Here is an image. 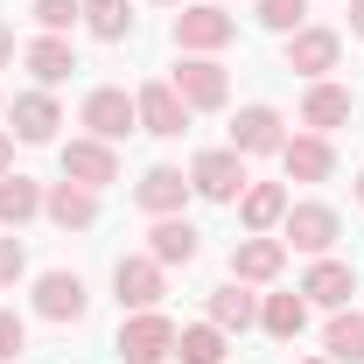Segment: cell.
I'll return each instance as SVG.
<instances>
[{
    "label": "cell",
    "mask_w": 364,
    "mask_h": 364,
    "mask_svg": "<svg viewBox=\"0 0 364 364\" xmlns=\"http://www.w3.org/2000/svg\"><path fill=\"white\" fill-rule=\"evenodd\" d=\"M119 358H127V364H161V358H176V322L161 316V309L127 316V322H119Z\"/></svg>",
    "instance_id": "cell-1"
},
{
    "label": "cell",
    "mask_w": 364,
    "mask_h": 364,
    "mask_svg": "<svg viewBox=\"0 0 364 364\" xmlns=\"http://www.w3.org/2000/svg\"><path fill=\"white\" fill-rule=\"evenodd\" d=\"M189 189L210 196V203H238V196H245V154H238V147H210V154H196Z\"/></svg>",
    "instance_id": "cell-2"
},
{
    "label": "cell",
    "mask_w": 364,
    "mask_h": 364,
    "mask_svg": "<svg viewBox=\"0 0 364 364\" xmlns=\"http://www.w3.org/2000/svg\"><path fill=\"white\" fill-rule=\"evenodd\" d=\"M231 36H238V21H231L218 0L182 7V14H176V49H189V56H210V49H225Z\"/></svg>",
    "instance_id": "cell-3"
},
{
    "label": "cell",
    "mask_w": 364,
    "mask_h": 364,
    "mask_svg": "<svg viewBox=\"0 0 364 364\" xmlns=\"http://www.w3.org/2000/svg\"><path fill=\"white\" fill-rule=\"evenodd\" d=\"M85 127H91V140H105V147H112V140H127L140 127V112H134V98H127V91H112V85H98L85 98Z\"/></svg>",
    "instance_id": "cell-4"
},
{
    "label": "cell",
    "mask_w": 364,
    "mask_h": 364,
    "mask_svg": "<svg viewBox=\"0 0 364 364\" xmlns=\"http://www.w3.org/2000/svg\"><path fill=\"white\" fill-rule=\"evenodd\" d=\"M280 225H287L280 245H294V252H316V259H322V252L336 245V210H329V203H287Z\"/></svg>",
    "instance_id": "cell-5"
},
{
    "label": "cell",
    "mask_w": 364,
    "mask_h": 364,
    "mask_svg": "<svg viewBox=\"0 0 364 364\" xmlns=\"http://www.w3.org/2000/svg\"><path fill=\"white\" fill-rule=\"evenodd\" d=\"M134 112H140V127H147V134H161V140L189 134V105H182L176 85H140V91H134Z\"/></svg>",
    "instance_id": "cell-6"
},
{
    "label": "cell",
    "mask_w": 364,
    "mask_h": 364,
    "mask_svg": "<svg viewBox=\"0 0 364 364\" xmlns=\"http://www.w3.org/2000/svg\"><path fill=\"white\" fill-rule=\"evenodd\" d=\"M336 56H343V36L336 28H294L287 36V70H301V77L336 70Z\"/></svg>",
    "instance_id": "cell-7"
},
{
    "label": "cell",
    "mask_w": 364,
    "mask_h": 364,
    "mask_svg": "<svg viewBox=\"0 0 364 364\" xmlns=\"http://www.w3.org/2000/svg\"><path fill=\"white\" fill-rule=\"evenodd\" d=\"M176 91H182V105H189V112H218L231 85H225V70H218L210 56H189V63L176 70Z\"/></svg>",
    "instance_id": "cell-8"
},
{
    "label": "cell",
    "mask_w": 364,
    "mask_h": 364,
    "mask_svg": "<svg viewBox=\"0 0 364 364\" xmlns=\"http://www.w3.org/2000/svg\"><path fill=\"white\" fill-rule=\"evenodd\" d=\"M36 316L43 322H85V280L77 273H43L36 280Z\"/></svg>",
    "instance_id": "cell-9"
},
{
    "label": "cell",
    "mask_w": 364,
    "mask_h": 364,
    "mask_svg": "<svg viewBox=\"0 0 364 364\" xmlns=\"http://www.w3.org/2000/svg\"><path fill=\"white\" fill-rule=\"evenodd\" d=\"M63 176L85 182V189H105V182H119V154L105 140H70L63 147Z\"/></svg>",
    "instance_id": "cell-10"
},
{
    "label": "cell",
    "mask_w": 364,
    "mask_h": 364,
    "mask_svg": "<svg viewBox=\"0 0 364 364\" xmlns=\"http://www.w3.org/2000/svg\"><path fill=\"white\" fill-rule=\"evenodd\" d=\"M231 147H238V154H280V147H287L280 112H273V105H245V112L231 119Z\"/></svg>",
    "instance_id": "cell-11"
},
{
    "label": "cell",
    "mask_w": 364,
    "mask_h": 364,
    "mask_svg": "<svg viewBox=\"0 0 364 364\" xmlns=\"http://www.w3.org/2000/svg\"><path fill=\"white\" fill-rule=\"evenodd\" d=\"M112 294H119V309H154V301H161V267H154V259H147V252H140V259H119V267H112Z\"/></svg>",
    "instance_id": "cell-12"
},
{
    "label": "cell",
    "mask_w": 364,
    "mask_h": 364,
    "mask_svg": "<svg viewBox=\"0 0 364 364\" xmlns=\"http://www.w3.org/2000/svg\"><path fill=\"white\" fill-rule=\"evenodd\" d=\"M350 294H358V267L343 259H316L301 280V301H322V309H350Z\"/></svg>",
    "instance_id": "cell-13"
},
{
    "label": "cell",
    "mask_w": 364,
    "mask_h": 364,
    "mask_svg": "<svg viewBox=\"0 0 364 364\" xmlns=\"http://www.w3.org/2000/svg\"><path fill=\"white\" fill-rule=\"evenodd\" d=\"M43 210H49V218H56L63 231H85V225H98V189H85V182H70V176H63V182H56V189L43 196Z\"/></svg>",
    "instance_id": "cell-14"
},
{
    "label": "cell",
    "mask_w": 364,
    "mask_h": 364,
    "mask_svg": "<svg viewBox=\"0 0 364 364\" xmlns=\"http://www.w3.org/2000/svg\"><path fill=\"white\" fill-rule=\"evenodd\" d=\"M147 259H154V267H189V259H196V225H189V218H154Z\"/></svg>",
    "instance_id": "cell-15"
},
{
    "label": "cell",
    "mask_w": 364,
    "mask_h": 364,
    "mask_svg": "<svg viewBox=\"0 0 364 364\" xmlns=\"http://www.w3.org/2000/svg\"><path fill=\"white\" fill-rule=\"evenodd\" d=\"M134 196H140V210H154V218H182V203H189V176H182V168H147Z\"/></svg>",
    "instance_id": "cell-16"
},
{
    "label": "cell",
    "mask_w": 364,
    "mask_h": 364,
    "mask_svg": "<svg viewBox=\"0 0 364 364\" xmlns=\"http://www.w3.org/2000/svg\"><path fill=\"white\" fill-rule=\"evenodd\" d=\"M287 267V245L280 238H238V252H231V280H273V273Z\"/></svg>",
    "instance_id": "cell-17"
},
{
    "label": "cell",
    "mask_w": 364,
    "mask_h": 364,
    "mask_svg": "<svg viewBox=\"0 0 364 364\" xmlns=\"http://www.w3.org/2000/svg\"><path fill=\"white\" fill-rule=\"evenodd\" d=\"M280 168H287L294 182H322L329 168H336V154H329V140H322V134H294L287 147H280Z\"/></svg>",
    "instance_id": "cell-18"
},
{
    "label": "cell",
    "mask_w": 364,
    "mask_h": 364,
    "mask_svg": "<svg viewBox=\"0 0 364 364\" xmlns=\"http://www.w3.org/2000/svg\"><path fill=\"white\" fill-rule=\"evenodd\" d=\"M322 358L329 364H364V316L358 309H336L322 329Z\"/></svg>",
    "instance_id": "cell-19"
},
{
    "label": "cell",
    "mask_w": 364,
    "mask_h": 364,
    "mask_svg": "<svg viewBox=\"0 0 364 364\" xmlns=\"http://www.w3.org/2000/svg\"><path fill=\"white\" fill-rule=\"evenodd\" d=\"M350 119V91L343 85H309V98H301V127H316V134H329V127H343Z\"/></svg>",
    "instance_id": "cell-20"
},
{
    "label": "cell",
    "mask_w": 364,
    "mask_h": 364,
    "mask_svg": "<svg viewBox=\"0 0 364 364\" xmlns=\"http://www.w3.org/2000/svg\"><path fill=\"white\" fill-rule=\"evenodd\" d=\"M238 218H245V231H273L287 218V189H280V182H252V189L238 196Z\"/></svg>",
    "instance_id": "cell-21"
},
{
    "label": "cell",
    "mask_w": 364,
    "mask_h": 364,
    "mask_svg": "<svg viewBox=\"0 0 364 364\" xmlns=\"http://www.w3.org/2000/svg\"><path fill=\"white\" fill-rule=\"evenodd\" d=\"M56 127H63V112H56V98H49V91L14 98V134H21V140H49Z\"/></svg>",
    "instance_id": "cell-22"
},
{
    "label": "cell",
    "mask_w": 364,
    "mask_h": 364,
    "mask_svg": "<svg viewBox=\"0 0 364 364\" xmlns=\"http://www.w3.org/2000/svg\"><path fill=\"white\" fill-rule=\"evenodd\" d=\"M259 322H267V336L294 343L301 322H309V301H301V294H267V301H259Z\"/></svg>",
    "instance_id": "cell-23"
},
{
    "label": "cell",
    "mask_w": 364,
    "mask_h": 364,
    "mask_svg": "<svg viewBox=\"0 0 364 364\" xmlns=\"http://www.w3.org/2000/svg\"><path fill=\"white\" fill-rule=\"evenodd\" d=\"M28 70H36L43 85H63V77L77 70V56H70L63 36H43V43H28Z\"/></svg>",
    "instance_id": "cell-24"
},
{
    "label": "cell",
    "mask_w": 364,
    "mask_h": 364,
    "mask_svg": "<svg viewBox=\"0 0 364 364\" xmlns=\"http://www.w3.org/2000/svg\"><path fill=\"white\" fill-rule=\"evenodd\" d=\"M210 322H218V329H252V322H259V301L231 280V287H218V294H210Z\"/></svg>",
    "instance_id": "cell-25"
},
{
    "label": "cell",
    "mask_w": 364,
    "mask_h": 364,
    "mask_svg": "<svg viewBox=\"0 0 364 364\" xmlns=\"http://www.w3.org/2000/svg\"><path fill=\"white\" fill-rule=\"evenodd\" d=\"M85 28L98 43H127L134 36V14H127V0H85Z\"/></svg>",
    "instance_id": "cell-26"
},
{
    "label": "cell",
    "mask_w": 364,
    "mask_h": 364,
    "mask_svg": "<svg viewBox=\"0 0 364 364\" xmlns=\"http://www.w3.org/2000/svg\"><path fill=\"white\" fill-rule=\"evenodd\" d=\"M43 210V189L28 176H0V225H28Z\"/></svg>",
    "instance_id": "cell-27"
},
{
    "label": "cell",
    "mask_w": 364,
    "mask_h": 364,
    "mask_svg": "<svg viewBox=\"0 0 364 364\" xmlns=\"http://www.w3.org/2000/svg\"><path fill=\"white\" fill-rule=\"evenodd\" d=\"M176 358H182V364H218V358H225V329H218V322L176 329Z\"/></svg>",
    "instance_id": "cell-28"
},
{
    "label": "cell",
    "mask_w": 364,
    "mask_h": 364,
    "mask_svg": "<svg viewBox=\"0 0 364 364\" xmlns=\"http://www.w3.org/2000/svg\"><path fill=\"white\" fill-rule=\"evenodd\" d=\"M301 14H309V0H259V21L280 28V36H294V28H301Z\"/></svg>",
    "instance_id": "cell-29"
},
{
    "label": "cell",
    "mask_w": 364,
    "mask_h": 364,
    "mask_svg": "<svg viewBox=\"0 0 364 364\" xmlns=\"http://www.w3.org/2000/svg\"><path fill=\"white\" fill-rule=\"evenodd\" d=\"M77 14H85V7H77V0H36V21H43L49 36H63V28H70V21H77Z\"/></svg>",
    "instance_id": "cell-30"
},
{
    "label": "cell",
    "mask_w": 364,
    "mask_h": 364,
    "mask_svg": "<svg viewBox=\"0 0 364 364\" xmlns=\"http://www.w3.org/2000/svg\"><path fill=\"white\" fill-rule=\"evenodd\" d=\"M28 273V252H21V238H0V287H14Z\"/></svg>",
    "instance_id": "cell-31"
},
{
    "label": "cell",
    "mask_w": 364,
    "mask_h": 364,
    "mask_svg": "<svg viewBox=\"0 0 364 364\" xmlns=\"http://www.w3.org/2000/svg\"><path fill=\"white\" fill-rule=\"evenodd\" d=\"M21 343H28L21 316H14V309H0V364H7V358H21Z\"/></svg>",
    "instance_id": "cell-32"
},
{
    "label": "cell",
    "mask_w": 364,
    "mask_h": 364,
    "mask_svg": "<svg viewBox=\"0 0 364 364\" xmlns=\"http://www.w3.org/2000/svg\"><path fill=\"white\" fill-rule=\"evenodd\" d=\"M7 168H14V140L0 134V176H7Z\"/></svg>",
    "instance_id": "cell-33"
},
{
    "label": "cell",
    "mask_w": 364,
    "mask_h": 364,
    "mask_svg": "<svg viewBox=\"0 0 364 364\" xmlns=\"http://www.w3.org/2000/svg\"><path fill=\"white\" fill-rule=\"evenodd\" d=\"M7 56H14V28H0V63H7Z\"/></svg>",
    "instance_id": "cell-34"
},
{
    "label": "cell",
    "mask_w": 364,
    "mask_h": 364,
    "mask_svg": "<svg viewBox=\"0 0 364 364\" xmlns=\"http://www.w3.org/2000/svg\"><path fill=\"white\" fill-rule=\"evenodd\" d=\"M350 28H358V36H364V0H350Z\"/></svg>",
    "instance_id": "cell-35"
},
{
    "label": "cell",
    "mask_w": 364,
    "mask_h": 364,
    "mask_svg": "<svg viewBox=\"0 0 364 364\" xmlns=\"http://www.w3.org/2000/svg\"><path fill=\"white\" fill-rule=\"evenodd\" d=\"M358 203H364V176H358Z\"/></svg>",
    "instance_id": "cell-36"
},
{
    "label": "cell",
    "mask_w": 364,
    "mask_h": 364,
    "mask_svg": "<svg viewBox=\"0 0 364 364\" xmlns=\"http://www.w3.org/2000/svg\"><path fill=\"white\" fill-rule=\"evenodd\" d=\"M309 364H329V358H309Z\"/></svg>",
    "instance_id": "cell-37"
},
{
    "label": "cell",
    "mask_w": 364,
    "mask_h": 364,
    "mask_svg": "<svg viewBox=\"0 0 364 364\" xmlns=\"http://www.w3.org/2000/svg\"><path fill=\"white\" fill-rule=\"evenodd\" d=\"M161 7H176V0H161Z\"/></svg>",
    "instance_id": "cell-38"
},
{
    "label": "cell",
    "mask_w": 364,
    "mask_h": 364,
    "mask_svg": "<svg viewBox=\"0 0 364 364\" xmlns=\"http://www.w3.org/2000/svg\"><path fill=\"white\" fill-rule=\"evenodd\" d=\"M218 7H225V0H218Z\"/></svg>",
    "instance_id": "cell-39"
}]
</instances>
